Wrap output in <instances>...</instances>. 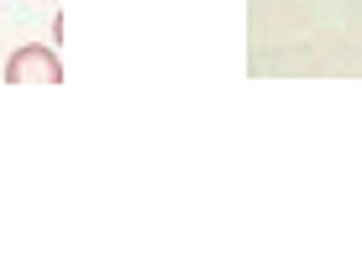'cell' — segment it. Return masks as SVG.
I'll return each mask as SVG.
<instances>
[{
  "label": "cell",
  "instance_id": "cell-1",
  "mask_svg": "<svg viewBox=\"0 0 362 273\" xmlns=\"http://www.w3.org/2000/svg\"><path fill=\"white\" fill-rule=\"evenodd\" d=\"M6 79L11 84H58L64 79V64H58L53 47L27 42V47H16V53L6 58Z\"/></svg>",
  "mask_w": 362,
  "mask_h": 273
}]
</instances>
